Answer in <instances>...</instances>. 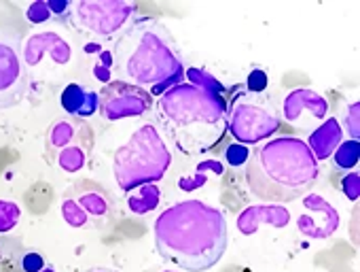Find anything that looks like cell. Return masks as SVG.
Returning a JSON list of instances; mask_svg holds the SVG:
<instances>
[{"label":"cell","mask_w":360,"mask_h":272,"mask_svg":"<svg viewBox=\"0 0 360 272\" xmlns=\"http://www.w3.org/2000/svg\"><path fill=\"white\" fill-rule=\"evenodd\" d=\"M153 238L165 264L187 272H206L223 259L229 230L221 209L204 200H183L159 213Z\"/></svg>","instance_id":"6da1fadb"},{"label":"cell","mask_w":360,"mask_h":272,"mask_svg":"<svg viewBox=\"0 0 360 272\" xmlns=\"http://www.w3.org/2000/svg\"><path fill=\"white\" fill-rule=\"evenodd\" d=\"M112 54V70L129 85L150 96H161L185 77V62L169 30L153 20L140 18L131 22L117 39Z\"/></svg>","instance_id":"7a4b0ae2"},{"label":"cell","mask_w":360,"mask_h":272,"mask_svg":"<svg viewBox=\"0 0 360 272\" xmlns=\"http://www.w3.org/2000/svg\"><path fill=\"white\" fill-rule=\"evenodd\" d=\"M159 125L185 156H200L217 147L227 132V102L223 96L180 81L153 102Z\"/></svg>","instance_id":"3957f363"},{"label":"cell","mask_w":360,"mask_h":272,"mask_svg":"<svg viewBox=\"0 0 360 272\" xmlns=\"http://www.w3.org/2000/svg\"><path fill=\"white\" fill-rule=\"evenodd\" d=\"M320 166L297 136H276L259 145L244 171L248 192L269 204H286L311 192Z\"/></svg>","instance_id":"277c9868"},{"label":"cell","mask_w":360,"mask_h":272,"mask_svg":"<svg viewBox=\"0 0 360 272\" xmlns=\"http://www.w3.org/2000/svg\"><path fill=\"white\" fill-rule=\"evenodd\" d=\"M172 166V154L155 123L140 125L112 154V177L121 192L161 181Z\"/></svg>","instance_id":"5b68a950"},{"label":"cell","mask_w":360,"mask_h":272,"mask_svg":"<svg viewBox=\"0 0 360 272\" xmlns=\"http://www.w3.org/2000/svg\"><path fill=\"white\" fill-rule=\"evenodd\" d=\"M227 130L240 145H259L280 130V117L267 98L238 92L227 104Z\"/></svg>","instance_id":"8992f818"},{"label":"cell","mask_w":360,"mask_h":272,"mask_svg":"<svg viewBox=\"0 0 360 272\" xmlns=\"http://www.w3.org/2000/svg\"><path fill=\"white\" fill-rule=\"evenodd\" d=\"M134 13L136 5L127 0H77L70 3L68 22L94 39H112L131 24Z\"/></svg>","instance_id":"52a82bcc"},{"label":"cell","mask_w":360,"mask_h":272,"mask_svg":"<svg viewBox=\"0 0 360 272\" xmlns=\"http://www.w3.org/2000/svg\"><path fill=\"white\" fill-rule=\"evenodd\" d=\"M28 68L22 60V37L0 30V111L18 106L28 94Z\"/></svg>","instance_id":"ba28073f"},{"label":"cell","mask_w":360,"mask_h":272,"mask_svg":"<svg viewBox=\"0 0 360 272\" xmlns=\"http://www.w3.org/2000/svg\"><path fill=\"white\" fill-rule=\"evenodd\" d=\"M153 96L136 85L112 79L98 94V111L106 121L142 117L153 109Z\"/></svg>","instance_id":"9c48e42d"},{"label":"cell","mask_w":360,"mask_h":272,"mask_svg":"<svg viewBox=\"0 0 360 272\" xmlns=\"http://www.w3.org/2000/svg\"><path fill=\"white\" fill-rule=\"evenodd\" d=\"M301 204L303 211L297 217V230L301 236L309 240H328L339 230V213L326 198L309 192L301 198Z\"/></svg>","instance_id":"30bf717a"},{"label":"cell","mask_w":360,"mask_h":272,"mask_svg":"<svg viewBox=\"0 0 360 272\" xmlns=\"http://www.w3.org/2000/svg\"><path fill=\"white\" fill-rule=\"evenodd\" d=\"M45 56H49L56 66H66L72 58V47L53 30H41L22 41V60L26 68H37Z\"/></svg>","instance_id":"8fae6325"},{"label":"cell","mask_w":360,"mask_h":272,"mask_svg":"<svg viewBox=\"0 0 360 272\" xmlns=\"http://www.w3.org/2000/svg\"><path fill=\"white\" fill-rule=\"evenodd\" d=\"M309 113L311 119H326L328 115V100L318 94L316 89H309V87H297V89H290L284 98V104H282V115H284V121L286 123H299L301 117Z\"/></svg>","instance_id":"7c38bea8"},{"label":"cell","mask_w":360,"mask_h":272,"mask_svg":"<svg viewBox=\"0 0 360 272\" xmlns=\"http://www.w3.org/2000/svg\"><path fill=\"white\" fill-rule=\"evenodd\" d=\"M290 211L284 204H255L246 206L238 215V230L242 236H252L259 232L261 225H271V228H286L290 223Z\"/></svg>","instance_id":"4fadbf2b"},{"label":"cell","mask_w":360,"mask_h":272,"mask_svg":"<svg viewBox=\"0 0 360 272\" xmlns=\"http://www.w3.org/2000/svg\"><path fill=\"white\" fill-rule=\"evenodd\" d=\"M341 141H343L341 121L335 117H326L316 130H311L305 145L311 152L316 162H324L335 154V149L341 145Z\"/></svg>","instance_id":"5bb4252c"},{"label":"cell","mask_w":360,"mask_h":272,"mask_svg":"<svg viewBox=\"0 0 360 272\" xmlns=\"http://www.w3.org/2000/svg\"><path fill=\"white\" fill-rule=\"evenodd\" d=\"M60 106L70 117L89 119L98 113V92L83 83H68L60 96Z\"/></svg>","instance_id":"9a60e30c"},{"label":"cell","mask_w":360,"mask_h":272,"mask_svg":"<svg viewBox=\"0 0 360 272\" xmlns=\"http://www.w3.org/2000/svg\"><path fill=\"white\" fill-rule=\"evenodd\" d=\"M159 202H161V190L157 187V183L140 185V187L131 190L125 198V204H127L129 213H134V215H148L159 206Z\"/></svg>","instance_id":"2e32d148"},{"label":"cell","mask_w":360,"mask_h":272,"mask_svg":"<svg viewBox=\"0 0 360 272\" xmlns=\"http://www.w3.org/2000/svg\"><path fill=\"white\" fill-rule=\"evenodd\" d=\"M77 136H79V125L75 121L58 119L47 130V147L53 152H62L64 147L77 143Z\"/></svg>","instance_id":"e0dca14e"},{"label":"cell","mask_w":360,"mask_h":272,"mask_svg":"<svg viewBox=\"0 0 360 272\" xmlns=\"http://www.w3.org/2000/svg\"><path fill=\"white\" fill-rule=\"evenodd\" d=\"M223 171H225V168H223V164H221L219 160H204V162L198 164V168H195L193 175H189V177H185V179H180V181H178V187H180V190H185V192L200 190L202 185H206V181H208L210 175L221 177Z\"/></svg>","instance_id":"ac0fdd59"},{"label":"cell","mask_w":360,"mask_h":272,"mask_svg":"<svg viewBox=\"0 0 360 272\" xmlns=\"http://www.w3.org/2000/svg\"><path fill=\"white\" fill-rule=\"evenodd\" d=\"M77 204L85 211V215L91 219H108L110 217V200L102 194V192H83L79 198H77Z\"/></svg>","instance_id":"d6986e66"},{"label":"cell","mask_w":360,"mask_h":272,"mask_svg":"<svg viewBox=\"0 0 360 272\" xmlns=\"http://www.w3.org/2000/svg\"><path fill=\"white\" fill-rule=\"evenodd\" d=\"M87 156H89L87 147H83L81 143H72V145L64 147L62 152H58V166H60V171L75 175L85 168Z\"/></svg>","instance_id":"ffe728a7"},{"label":"cell","mask_w":360,"mask_h":272,"mask_svg":"<svg viewBox=\"0 0 360 272\" xmlns=\"http://www.w3.org/2000/svg\"><path fill=\"white\" fill-rule=\"evenodd\" d=\"M333 158V166L337 171H356L358 160H360V143L358 141H341V145L335 149Z\"/></svg>","instance_id":"44dd1931"},{"label":"cell","mask_w":360,"mask_h":272,"mask_svg":"<svg viewBox=\"0 0 360 272\" xmlns=\"http://www.w3.org/2000/svg\"><path fill=\"white\" fill-rule=\"evenodd\" d=\"M185 79H187V83H191L195 87H202L206 92H212L217 96H223L225 94V85L214 75H210L204 68H193V66L191 68H185Z\"/></svg>","instance_id":"7402d4cb"},{"label":"cell","mask_w":360,"mask_h":272,"mask_svg":"<svg viewBox=\"0 0 360 272\" xmlns=\"http://www.w3.org/2000/svg\"><path fill=\"white\" fill-rule=\"evenodd\" d=\"M22 221V206L15 200L0 198V234L13 232Z\"/></svg>","instance_id":"603a6c76"},{"label":"cell","mask_w":360,"mask_h":272,"mask_svg":"<svg viewBox=\"0 0 360 272\" xmlns=\"http://www.w3.org/2000/svg\"><path fill=\"white\" fill-rule=\"evenodd\" d=\"M62 219L70 225V228H85L89 223V217L85 215V211L77 204L75 198H64L62 206H60Z\"/></svg>","instance_id":"cb8c5ba5"},{"label":"cell","mask_w":360,"mask_h":272,"mask_svg":"<svg viewBox=\"0 0 360 272\" xmlns=\"http://www.w3.org/2000/svg\"><path fill=\"white\" fill-rule=\"evenodd\" d=\"M343 128H345V132L349 136V141H358V136H360V104L358 102H349L345 106L341 130Z\"/></svg>","instance_id":"d4e9b609"},{"label":"cell","mask_w":360,"mask_h":272,"mask_svg":"<svg viewBox=\"0 0 360 272\" xmlns=\"http://www.w3.org/2000/svg\"><path fill=\"white\" fill-rule=\"evenodd\" d=\"M94 77L104 85L112 81V54H110V49H104L98 56V62L94 64Z\"/></svg>","instance_id":"484cf974"},{"label":"cell","mask_w":360,"mask_h":272,"mask_svg":"<svg viewBox=\"0 0 360 272\" xmlns=\"http://www.w3.org/2000/svg\"><path fill=\"white\" fill-rule=\"evenodd\" d=\"M250 160V149L246 145H240V143H233L225 149V162L233 168H242L246 166Z\"/></svg>","instance_id":"4316f807"},{"label":"cell","mask_w":360,"mask_h":272,"mask_svg":"<svg viewBox=\"0 0 360 272\" xmlns=\"http://www.w3.org/2000/svg\"><path fill=\"white\" fill-rule=\"evenodd\" d=\"M26 20H28L30 24H34V26H41V24L51 22L53 18H51V13H49V9H47V3H45V0H37V3H32V5L26 9Z\"/></svg>","instance_id":"83f0119b"},{"label":"cell","mask_w":360,"mask_h":272,"mask_svg":"<svg viewBox=\"0 0 360 272\" xmlns=\"http://www.w3.org/2000/svg\"><path fill=\"white\" fill-rule=\"evenodd\" d=\"M269 85V77L263 68H255L250 70L248 79H246V92L248 94H255V96H261Z\"/></svg>","instance_id":"f1b7e54d"},{"label":"cell","mask_w":360,"mask_h":272,"mask_svg":"<svg viewBox=\"0 0 360 272\" xmlns=\"http://www.w3.org/2000/svg\"><path fill=\"white\" fill-rule=\"evenodd\" d=\"M341 192L349 202H358V198H360V175L356 171H349L341 179Z\"/></svg>","instance_id":"f546056e"},{"label":"cell","mask_w":360,"mask_h":272,"mask_svg":"<svg viewBox=\"0 0 360 272\" xmlns=\"http://www.w3.org/2000/svg\"><path fill=\"white\" fill-rule=\"evenodd\" d=\"M22 270L24 272H41L47 264H45V257L39 253V251H26L22 255Z\"/></svg>","instance_id":"4dcf8cb0"},{"label":"cell","mask_w":360,"mask_h":272,"mask_svg":"<svg viewBox=\"0 0 360 272\" xmlns=\"http://www.w3.org/2000/svg\"><path fill=\"white\" fill-rule=\"evenodd\" d=\"M47 9L51 13L53 20L60 22H68V13H70V0H45Z\"/></svg>","instance_id":"1f68e13d"},{"label":"cell","mask_w":360,"mask_h":272,"mask_svg":"<svg viewBox=\"0 0 360 272\" xmlns=\"http://www.w3.org/2000/svg\"><path fill=\"white\" fill-rule=\"evenodd\" d=\"M87 272H115V270H110V268H100V266H98V268H89Z\"/></svg>","instance_id":"d6a6232c"},{"label":"cell","mask_w":360,"mask_h":272,"mask_svg":"<svg viewBox=\"0 0 360 272\" xmlns=\"http://www.w3.org/2000/svg\"><path fill=\"white\" fill-rule=\"evenodd\" d=\"M41 272H56V268H53V266H45V268H43Z\"/></svg>","instance_id":"836d02e7"},{"label":"cell","mask_w":360,"mask_h":272,"mask_svg":"<svg viewBox=\"0 0 360 272\" xmlns=\"http://www.w3.org/2000/svg\"><path fill=\"white\" fill-rule=\"evenodd\" d=\"M159 272H178V270H167V268H163V270H159Z\"/></svg>","instance_id":"e575fe53"}]
</instances>
